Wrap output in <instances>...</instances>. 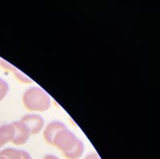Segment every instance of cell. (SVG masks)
<instances>
[{"instance_id": "cell-1", "label": "cell", "mask_w": 160, "mask_h": 159, "mask_svg": "<svg viewBox=\"0 0 160 159\" xmlns=\"http://www.w3.org/2000/svg\"><path fill=\"white\" fill-rule=\"evenodd\" d=\"M22 103L31 112H44L51 107V98L47 92L38 87L28 88L22 96Z\"/></svg>"}, {"instance_id": "cell-2", "label": "cell", "mask_w": 160, "mask_h": 159, "mask_svg": "<svg viewBox=\"0 0 160 159\" xmlns=\"http://www.w3.org/2000/svg\"><path fill=\"white\" fill-rule=\"evenodd\" d=\"M80 139L75 136L74 133L70 131L68 128L60 131L54 138L52 146L62 152V154H68L78 144Z\"/></svg>"}, {"instance_id": "cell-3", "label": "cell", "mask_w": 160, "mask_h": 159, "mask_svg": "<svg viewBox=\"0 0 160 159\" xmlns=\"http://www.w3.org/2000/svg\"><path fill=\"white\" fill-rule=\"evenodd\" d=\"M20 121L27 126L31 135H36L43 130L44 120L38 114H28Z\"/></svg>"}, {"instance_id": "cell-4", "label": "cell", "mask_w": 160, "mask_h": 159, "mask_svg": "<svg viewBox=\"0 0 160 159\" xmlns=\"http://www.w3.org/2000/svg\"><path fill=\"white\" fill-rule=\"evenodd\" d=\"M12 125L15 128V136L11 143L15 146H22L26 144L31 136L28 129L21 121H15Z\"/></svg>"}, {"instance_id": "cell-5", "label": "cell", "mask_w": 160, "mask_h": 159, "mask_svg": "<svg viewBox=\"0 0 160 159\" xmlns=\"http://www.w3.org/2000/svg\"><path fill=\"white\" fill-rule=\"evenodd\" d=\"M67 129L66 125L59 121H53L48 124L45 129L43 130V137L44 140L49 145L52 146L53 141L55 136L59 133L60 131Z\"/></svg>"}, {"instance_id": "cell-6", "label": "cell", "mask_w": 160, "mask_h": 159, "mask_svg": "<svg viewBox=\"0 0 160 159\" xmlns=\"http://www.w3.org/2000/svg\"><path fill=\"white\" fill-rule=\"evenodd\" d=\"M15 136V128L12 124L0 126V149L9 142H12Z\"/></svg>"}, {"instance_id": "cell-7", "label": "cell", "mask_w": 160, "mask_h": 159, "mask_svg": "<svg viewBox=\"0 0 160 159\" xmlns=\"http://www.w3.org/2000/svg\"><path fill=\"white\" fill-rule=\"evenodd\" d=\"M0 156H2L7 159H32V157L28 152L14 148H8L2 150L0 152Z\"/></svg>"}, {"instance_id": "cell-8", "label": "cell", "mask_w": 160, "mask_h": 159, "mask_svg": "<svg viewBox=\"0 0 160 159\" xmlns=\"http://www.w3.org/2000/svg\"><path fill=\"white\" fill-rule=\"evenodd\" d=\"M0 67L3 68V69L8 70V71L13 72L14 75H15V77H16L17 80H18V81H20V82L24 83V84H30V83L32 82V81H31L29 77H28L26 75L22 74V72H20L19 71L17 70L16 68L13 67L12 65L8 64L7 61H3V60L1 58H0Z\"/></svg>"}, {"instance_id": "cell-9", "label": "cell", "mask_w": 160, "mask_h": 159, "mask_svg": "<svg viewBox=\"0 0 160 159\" xmlns=\"http://www.w3.org/2000/svg\"><path fill=\"white\" fill-rule=\"evenodd\" d=\"M9 85L3 79L0 77V101H2L7 95L8 94L9 92Z\"/></svg>"}, {"instance_id": "cell-10", "label": "cell", "mask_w": 160, "mask_h": 159, "mask_svg": "<svg viewBox=\"0 0 160 159\" xmlns=\"http://www.w3.org/2000/svg\"><path fill=\"white\" fill-rule=\"evenodd\" d=\"M83 159H101V157L96 153H91V154H89L88 155L86 156Z\"/></svg>"}, {"instance_id": "cell-11", "label": "cell", "mask_w": 160, "mask_h": 159, "mask_svg": "<svg viewBox=\"0 0 160 159\" xmlns=\"http://www.w3.org/2000/svg\"><path fill=\"white\" fill-rule=\"evenodd\" d=\"M42 159H59V158L57 157L56 156L52 155V154H48V155H46Z\"/></svg>"}, {"instance_id": "cell-12", "label": "cell", "mask_w": 160, "mask_h": 159, "mask_svg": "<svg viewBox=\"0 0 160 159\" xmlns=\"http://www.w3.org/2000/svg\"><path fill=\"white\" fill-rule=\"evenodd\" d=\"M0 159H7V158L4 157H2V156H0Z\"/></svg>"}]
</instances>
